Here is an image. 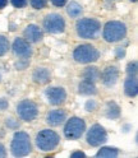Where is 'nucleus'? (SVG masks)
Segmentation results:
<instances>
[{
	"label": "nucleus",
	"instance_id": "20e7f679",
	"mask_svg": "<svg viewBox=\"0 0 138 158\" xmlns=\"http://www.w3.org/2000/svg\"><path fill=\"white\" fill-rule=\"evenodd\" d=\"M101 59V51L91 44L90 41H84L74 46L72 51V60L78 65L96 64Z\"/></svg>",
	"mask_w": 138,
	"mask_h": 158
},
{
	"label": "nucleus",
	"instance_id": "7ed1b4c3",
	"mask_svg": "<svg viewBox=\"0 0 138 158\" xmlns=\"http://www.w3.org/2000/svg\"><path fill=\"white\" fill-rule=\"evenodd\" d=\"M62 144V136L54 129H41L37 131L33 139V147L41 153L55 152Z\"/></svg>",
	"mask_w": 138,
	"mask_h": 158
},
{
	"label": "nucleus",
	"instance_id": "39448f33",
	"mask_svg": "<svg viewBox=\"0 0 138 158\" xmlns=\"http://www.w3.org/2000/svg\"><path fill=\"white\" fill-rule=\"evenodd\" d=\"M9 149L13 157H28L33 152V142L31 135L24 130H15L12 136Z\"/></svg>",
	"mask_w": 138,
	"mask_h": 158
},
{
	"label": "nucleus",
	"instance_id": "473e14b6",
	"mask_svg": "<svg viewBox=\"0 0 138 158\" xmlns=\"http://www.w3.org/2000/svg\"><path fill=\"white\" fill-rule=\"evenodd\" d=\"M9 0H0V10H4V9L8 6Z\"/></svg>",
	"mask_w": 138,
	"mask_h": 158
},
{
	"label": "nucleus",
	"instance_id": "c85d7f7f",
	"mask_svg": "<svg viewBox=\"0 0 138 158\" xmlns=\"http://www.w3.org/2000/svg\"><path fill=\"white\" fill-rule=\"evenodd\" d=\"M69 0H50V4L54 6V8H58V9H62L67 5V3Z\"/></svg>",
	"mask_w": 138,
	"mask_h": 158
},
{
	"label": "nucleus",
	"instance_id": "b1692460",
	"mask_svg": "<svg viewBox=\"0 0 138 158\" xmlns=\"http://www.w3.org/2000/svg\"><path fill=\"white\" fill-rule=\"evenodd\" d=\"M98 108H100V103H98L95 98H88V100L84 102V110L87 111V112H91V114H93V112H96Z\"/></svg>",
	"mask_w": 138,
	"mask_h": 158
},
{
	"label": "nucleus",
	"instance_id": "0eeeda50",
	"mask_svg": "<svg viewBox=\"0 0 138 158\" xmlns=\"http://www.w3.org/2000/svg\"><path fill=\"white\" fill-rule=\"evenodd\" d=\"M15 115L22 123H33L40 116V106L32 98H23L15 105Z\"/></svg>",
	"mask_w": 138,
	"mask_h": 158
},
{
	"label": "nucleus",
	"instance_id": "412c9836",
	"mask_svg": "<svg viewBox=\"0 0 138 158\" xmlns=\"http://www.w3.org/2000/svg\"><path fill=\"white\" fill-rule=\"evenodd\" d=\"M100 149L95 154L96 157H102V158H115L120 156V149L116 147H106L105 144L98 147Z\"/></svg>",
	"mask_w": 138,
	"mask_h": 158
},
{
	"label": "nucleus",
	"instance_id": "a878e982",
	"mask_svg": "<svg viewBox=\"0 0 138 158\" xmlns=\"http://www.w3.org/2000/svg\"><path fill=\"white\" fill-rule=\"evenodd\" d=\"M125 74L127 75H138V63L136 59L128 61V64L125 65Z\"/></svg>",
	"mask_w": 138,
	"mask_h": 158
},
{
	"label": "nucleus",
	"instance_id": "a211bd4d",
	"mask_svg": "<svg viewBox=\"0 0 138 158\" xmlns=\"http://www.w3.org/2000/svg\"><path fill=\"white\" fill-rule=\"evenodd\" d=\"M77 93L83 97H95L98 94V88L96 83L81 79L77 84Z\"/></svg>",
	"mask_w": 138,
	"mask_h": 158
},
{
	"label": "nucleus",
	"instance_id": "393cba45",
	"mask_svg": "<svg viewBox=\"0 0 138 158\" xmlns=\"http://www.w3.org/2000/svg\"><path fill=\"white\" fill-rule=\"evenodd\" d=\"M29 64H31V59H15L14 69L17 72H23L29 68Z\"/></svg>",
	"mask_w": 138,
	"mask_h": 158
},
{
	"label": "nucleus",
	"instance_id": "aec40b11",
	"mask_svg": "<svg viewBox=\"0 0 138 158\" xmlns=\"http://www.w3.org/2000/svg\"><path fill=\"white\" fill-rule=\"evenodd\" d=\"M64 8H65L67 15L71 19H78L80 17L83 15V12H84L83 5L81 3H78L77 0H71V2H68Z\"/></svg>",
	"mask_w": 138,
	"mask_h": 158
},
{
	"label": "nucleus",
	"instance_id": "72a5a7b5",
	"mask_svg": "<svg viewBox=\"0 0 138 158\" xmlns=\"http://www.w3.org/2000/svg\"><path fill=\"white\" fill-rule=\"evenodd\" d=\"M129 2H131L132 4H137V3H138V0H129Z\"/></svg>",
	"mask_w": 138,
	"mask_h": 158
},
{
	"label": "nucleus",
	"instance_id": "dca6fc26",
	"mask_svg": "<svg viewBox=\"0 0 138 158\" xmlns=\"http://www.w3.org/2000/svg\"><path fill=\"white\" fill-rule=\"evenodd\" d=\"M102 115L107 120H119L122 117V108L115 101H106L102 107Z\"/></svg>",
	"mask_w": 138,
	"mask_h": 158
},
{
	"label": "nucleus",
	"instance_id": "f03ea898",
	"mask_svg": "<svg viewBox=\"0 0 138 158\" xmlns=\"http://www.w3.org/2000/svg\"><path fill=\"white\" fill-rule=\"evenodd\" d=\"M128 24L123 21H118V19H111L102 24L101 28V38L104 42L109 45L119 44L128 37Z\"/></svg>",
	"mask_w": 138,
	"mask_h": 158
},
{
	"label": "nucleus",
	"instance_id": "bb28decb",
	"mask_svg": "<svg viewBox=\"0 0 138 158\" xmlns=\"http://www.w3.org/2000/svg\"><path fill=\"white\" fill-rule=\"evenodd\" d=\"M49 0H28V5L35 10H42V9L47 8Z\"/></svg>",
	"mask_w": 138,
	"mask_h": 158
},
{
	"label": "nucleus",
	"instance_id": "ddd939ff",
	"mask_svg": "<svg viewBox=\"0 0 138 158\" xmlns=\"http://www.w3.org/2000/svg\"><path fill=\"white\" fill-rule=\"evenodd\" d=\"M53 73L49 66L37 65L31 70V82L37 87H44L50 84Z\"/></svg>",
	"mask_w": 138,
	"mask_h": 158
},
{
	"label": "nucleus",
	"instance_id": "7c9ffc66",
	"mask_svg": "<svg viewBox=\"0 0 138 158\" xmlns=\"http://www.w3.org/2000/svg\"><path fill=\"white\" fill-rule=\"evenodd\" d=\"M8 156V151H6V147L4 145V143L0 140V158H4Z\"/></svg>",
	"mask_w": 138,
	"mask_h": 158
},
{
	"label": "nucleus",
	"instance_id": "f704fd0d",
	"mask_svg": "<svg viewBox=\"0 0 138 158\" xmlns=\"http://www.w3.org/2000/svg\"><path fill=\"white\" fill-rule=\"evenodd\" d=\"M2 82H3V74L0 73V84H2Z\"/></svg>",
	"mask_w": 138,
	"mask_h": 158
},
{
	"label": "nucleus",
	"instance_id": "9d476101",
	"mask_svg": "<svg viewBox=\"0 0 138 158\" xmlns=\"http://www.w3.org/2000/svg\"><path fill=\"white\" fill-rule=\"evenodd\" d=\"M120 74H122L120 68L116 64H107L105 68H102V70H100L98 82L101 83L102 87L107 88V89H111L119 82Z\"/></svg>",
	"mask_w": 138,
	"mask_h": 158
},
{
	"label": "nucleus",
	"instance_id": "1a4fd4ad",
	"mask_svg": "<svg viewBox=\"0 0 138 158\" xmlns=\"http://www.w3.org/2000/svg\"><path fill=\"white\" fill-rule=\"evenodd\" d=\"M84 135H86L87 145H90L92 148H98V147L106 144L107 139H109L106 129L98 123H95L90 127H87Z\"/></svg>",
	"mask_w": 138,
	"mask_h": 158
},
{
	"label": "nucleus",
	"instance_id": "6ab92c4d",
	"mask_svg": "<svg viewBox=\"0 0 138 158\" xmlns=\"http://www.w3.org/2000/svg\"><path fill=\"white\" fill-rule=\"evenodd\" d=\"M80 77L83 81H88L92 83H98V78H100V68L95 64H88L84 65V68L81 70Z\"/></svg>",
	"mask_w": 138,
	"mask_h": 158
},
{
	"label": "nucleus",
	"instance_id": "423d86ee",
	"mask_svg": "<svg viewBox=\"0 0 138 158\" xmlns=\"http://www.w3.org/2000/svg\"><path fill=\"white\" fill-rule=\"evenodd\" d=\"M87 129V123L83 117L73 115L63 124V136L67 140H80L84 135Z\"/></svg>",
	"mask_w": 138,
	"mask_h": 158
},
{
	"label": "nucleus",
	"instance_id": "cd10ccee",
	"mask_svg": "<svg viewBox=\"0 0 138 158\" xmlns=\"http://www.w3.org/2000/svg\"><path fill=\"white\" fill-rule=\"evenodd\" d=\"M9 3L15 9H24L28 6V0H9Z\"/></svg>",
	"mask_w": 138,
	"mask_h": 158
},
{
	"label": "nucleus",
	"instance_id": "6e6552de",
	"mask_svg": "<svg viewBox=\"0 0 138 158\" xmlns=\"http://www.w3.org/2000/svg\"><path fill=\"white\" fill-rule=\"evenodd\" d=\"M41 27L45 33L49 35H63L67 31V19L58 12H50L42 18Z\"/></svg>",
	"mask_w": 138,
	"mask_h": 158
},
{
	"label": "nucleus",
	"instance_id": "9b49d317",
	"mask_svg": "<svg viewBox=\"0 0 138 158\" xmlns=\"http://www.w3.org/2000/svg\"><path fill=\"white\" fill-rule=\"evenodd\" d=\"M44 94L47 103L53 107H63L68 101V92L63 85H49Z\"/></svg>",
	"mask_w": 138,
	"mask_h": 158
},
{
	"label": "nucleus",
	"instance_id": "2f4dec72",
	"mask_svg": "<svg viewBox=\"0 0 138 158\" xmlns=\"http://www.w3.org/2000/svg\"><path fill=\"white\" fill-rule=\"evenodd\" d=\"M71 157H72V158H77V157H86V153H84V152H82L81 149H78V151H73V152L71 153Z\"/></svg>",
	"mask_w": 138,
	"mask_h": 158
},
{
	"label": "nucleus",
	"instance_id": "f3484780",
	"mask_svg": "<svg viewBox=\"0 0 138 158\" xmlns=\"http://www.w3.org/2000/svg\"><path fill=\"white\" fill-rule=\"evenodd\" d=\"M123 92L128 98H136L138 96V78L137 75H127L123 82Z\"/></svg>",
	"mask_w": 138,
	"mask_h": 158
},
{
	"label": "nucleus",
	"instance_id": "2eb2a0df",
	"mask_svg": "<svg viewBox=\"0 0 138 158\" xmlns=\"http://www.w3.org/2000/svg\"><path fill=\"white\" fill-rule=\"evenodd\" d=\"M22 37L26 38L29 44L32 45H37L44 41V37H45V32L42 27H40L36 23H29L24 27L23 32H22Z\"/></svg>",
	"mask_w": 138,
	"mask_h": 158
},
{
	"label": "nucleus",
	"instance_id": "f8f14e48",
	"mask_svg": "<svg viewBox=\"0 0 138 158\" xmlns=\"http://www.w3.org/2000/svg\"><path fill=\"white\" fill-rule=\"evenodd\" d=\"M11 52L15 59H31L33 56V47L26 38L17 36L11 42Z\"/></svg>",
	"mask_w": 138,
	"mask_h": 158
},
{
	"label": "nucleus",
	"instance_id": "c756f323",
	"mask_svg": "<svg viewBox=\"0 0 138 158\" xmlns=\"http://www.w3.org/2000/svg\"><path fill=\"white\" fill-rule=\"evenodd\" d=\"M9 108V100L6 97H0V111H6Z\"/></svg>",
	"mask_w": 138,
	"mask_h": 158
},
{
	"label": "nucleus",
	"instance_id": "4468645a",
	"mask_svg": "<svg viewBox=\"0 0 138 158\" xmlns=\"http://www.w3.org/2000/svg\"><path fill=\"white\" fill-rule=\"evenodd\" d=\"M68 116V111L63 107L51 108L45 115V123L49 127H60L65 123Z\"/></svg>",
	"mask_w": 138,
	"mask_h": 158
},
{
	"label": "nucleus",
	"instance_id": "f257e3e1",
	"mask_svg": "<svg viewBox=\"0 0 138 158\" xmlns=\"http://www.w3.org/2000/svg\"><path fill=\"white\" fill-rule=\"evenodd\" d=\"M102 23L96 17H80L74 23V33L82 41H96L101 36Z\"/></svg>",
	"mask_w": 138,
	"mask_h": 158
},
{
	"label": "nucleus",
	"instance_id": "4be33fe9",
	"mask_svg": "<svg viewBox=\"0 0 138 158\" xmlns=\"http://www.w3.org/2000/svg\"><path fill=\"white\" fill-rule=\"evenodd\" d=\"M21 126H22V121L19 120L18 117L15 116H12V115H9V116H5L4 118V127L6 130H18V129H21Z\"/></svg>",
	"mask_w": 138,
	"mask_h": 158
},
{
	"label": "nucleus",
	"instance_id": "5701e85b",
	"mask_svg": "<svg viewBox=\"0 0 138 158\" xmlns=\"http://www.w3.org/2000/svg\"><path fill=\"white\" fill-rule=\"evenodd\" d=\"M9 52H11V41L5 35L0 33V57L6 56Z\"/></svg>",
	"mask_w": 138,
	"mask_h": 158
}]
</instances>
